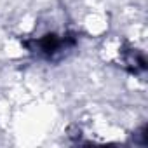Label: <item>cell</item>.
I'll return each mask as SVG.
<instances>
[{"instance_id": "obj_1", "label": "cell", "mask_w": 148, "mask_h": 148, "mask_svg": "<svg viewBox=\"0 0 148 148\" xmlns=\"http://www.w3.org/2000/svg\"><path fill=\"white\" fill-rule=\"evenodd\" d=\"M66 45H68V38H61L58 35H45V37L37 40L38 52H42L45 56H54L56 52H59Z\"/></svg>"}]
</instances>
